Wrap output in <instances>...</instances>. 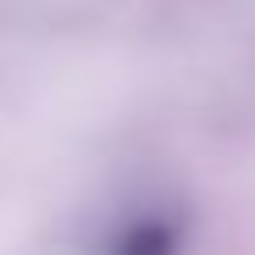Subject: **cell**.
I'll return each mask as SVG.
<instances>
[{
    "label": "cell",
    "mask_w": 255,
    "mask_h": 255,
    "mask_svg": "<svg viewBox=\"0 0 255 255\" xmlns=\"http://www.w3.org/2000/svg\"><path fill=\"white\" fill-rule=\"evenodd\" d=\"M178 250H183V222L172 211H133L111 228L100 255H178Z\"/></svg>",
    "instance_id": "1"
}]
</instances>
